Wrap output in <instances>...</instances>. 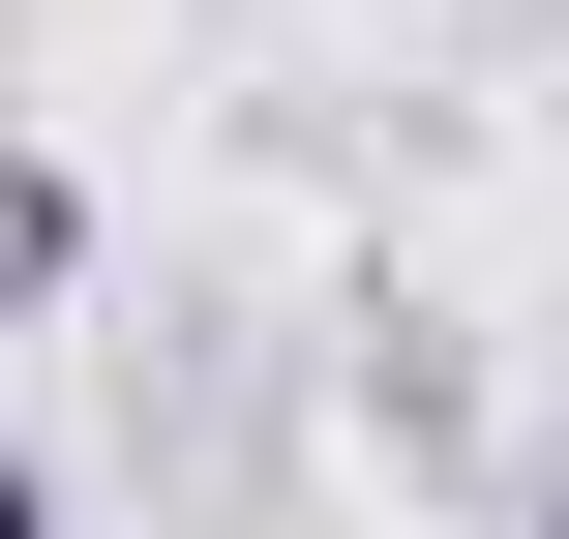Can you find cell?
I'll return each mask as SVG.
<instances>
[{
	"label": "cell",
	"mask_w": 569,
	"mask_h": 539,
	"mask_svg": "<svg viewBox=\"0 0 569 539\" xmlns=\"http://www.w3.org/2000/svg\"><path fill=\"white\" fill-rule=\"evenodd\" d=\"M0 539H60V480H30V450H0Z\"/></svg>",
	"instance_id": "obj_1"
},
{
	"label": "cell",
	"mask_w": 569,
	"mask_h": 539,
	"mask_svg": "<svg viewBox=\"0 0 569 539\" xmlns=\"http://www.w3.org/2000/svg\"><path fill=\"white\" fill-rule=\"evenodd\" d=\"M540 539H569V510H540Z\"/></svg>",
	"instance_id": "obj_2"
}]
</instances>
